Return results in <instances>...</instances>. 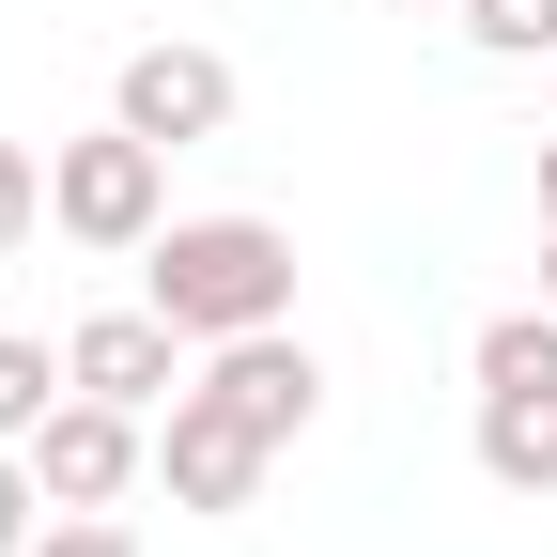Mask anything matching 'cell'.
I'll return each instance as SVG.
<instances>
[{
    "label": "cell",
    "mask_w": 557,
    "mask_h": 557,
    "mask_svg": "<svg viewBox=\"0 0 557 557\" xmlns=\"http://www.w3.org/2000/svg\"><path fill=\"white\" fill-rule=\"evenodd\" d=\"M480 480L496 496H557V387H480Z\"/></svg>",
    "instance_id": "obj_8"
},
{
    "label": "cell",
    "mask_w": 557,
    "mask_h": 557,
    "mask_svg": "<svg viewBox=\"0 0 557 557\" xmlns=\"http://www.w3.org/2000/svg\"><path fill=\"white\" fill-rule=\"evenodd\" d=\"M109 124H139V139H218L233 124V62L218 47H186V32H156V47H124V78H109Z\"/></svg>",
    "instance_id": "obj_5"
},
{
    "label": "cell",
    "mask_w": 557,
    "mask_h": 557,
    "mask_svg": "<svg viewBox=\"0 0 557 557\" xmlns=\"http://www.w3.org/2000/svg\"><path fill=\"white\" fill-rule=\"evenodd\" d=\"M47 233L94 248V263H139V248L171 233V139H139V124L47 139Z\"/></svg>",
    "instance_id": "obj_2"
},
{
    "label": "cell",
    "mask_w": 557,
    "mask_h": 557,
    "mask_svg": "<svg viewBox=\"0 0 557 557\" xmlns=\"http://www.w3.org/2000/svg\"><path fill=\"white\" fill-rule=\"evenodd\" d=\"M465 372L480 387H557V310H496V325L465 341Z\"/></svg>",
    "instance_id": "obj_9"
},
{
    "label": "cell",
    "mask_w": 557,
    "mask_h": 557,
    "mask_svg": "<svg viewBox=\"0 0 557 557\" xmlns=\"http://www.w3.org/2000/svg\"><path fill=\"white\" fill-rule=\"evenodd\" d=\"M465 47L480 62H557V0H465Z\"/></svg>",
    "instance_id": "obj_11"
},
{
    "label": "cell",
    "mask_w": 557,
    "mask_h": 557,
    "mask_svg": "<svg viewBox=\"0 0 557 557\" xmlns=\"http://www.w3.org/2000/svg\"><path fill=\"white\" fill-rule=\"evenodd\" d=\"M263 465H278V434H248V418L201 387V372L156 403V480H171V511H248Z\"/></svg>",
    "instance_id": "obj_4"
},
{
    "label": "cell",
    "mask_w": 557,
    "mask_h": 557,
    "mask_svg": "<svg viewBox=\"0 0 557 557\" xmlns=\"http://www.w3.org/2000/svg\"><path fill=\"white\" fill-rule=\"evenodd\" d=\"M201 387H218L248 434H278V449H295L310 418H325V357H310L295 325H248V341H218V357H201Z\"/></svg>",
    "instance_id": "obj_7"
},
{
    "label": "cell",
    "mask_w": 557,
    "mask_h": 557,
    "mask_svg": "<svg viewBox=\"0 0 557 557\" xmlns=\"http://www.w3.org/2000/svg\"><path fill=\"white\" fill-rule=\"evenodd\" d=\"M47 233V156H32V139H0V263H16Z\"/></svg>",
    "instance_id": "obj_12"
},
{
    "label": "cell",
    "mask_w": 557,
    "mask_h": 557,
    "mask_svg": "<svg viewBox=\"0 0 557 557\" xmlns=\"http://www.w3.org/2000/svg\"><path fill=\"white\" fill-rule=\"evenodd\" d=\"M542 233H557V139H542Z\"/></svg>",
    "instance_id": "obj_15"
},
{
    "label": "cell",
    "mask_w": 557,
    "mask_h": 557,
    "mask_svg": "<svg viewBox=\"0 0 557 557\" xmlns=\"http://www.w3.org/2000/svg\"><path fill=\"white\" fill-rule=\"evenodd\" d=\"M32 480H47V511H124L139 480H156V418H139V403H94V387H62V403H47V434H32Z\"/></svg>",
    "instance_id": "obj_3"
},
{
    "label": "cell",
    "mask_w": 557,
    "mask_h": 557,
    "mask_svg": "<svg viewBox=\"0 0 557 557\" xmlns=\"http://www.w3.org/2000/svg\"><path fill=\"white\" fill-rule=\"evenodd\" d=\"M186 357H201V341H186L156 295H139V310H78V325H62V372H78L94 403H139V418L186 387Z\"/></svg>",
    "instance_id": "obj_6"
},
{
    "label": "cell",
    "mask_w": 557,
    "mask_h": 557,
    "mask_svg": "<svg viewBox=\"0 0 557 557\" xmlns=\"http://www.w3.org/2000/svg\"><path fill=\"white\" fill-rule=\"evenodd\" d=\"M387 16H465V0H387Z\"/></svg>",
    "instance_id": "obj_16"
},
{
    "label": "cell",
    "mask_w": 557,
    "mask_h": 557,
    "mask_svg": "<svg viewBox=\"0 0 557 557\" xmlns=\"http://www.w3.org/2000/svg\"><path fill=\"white\" fill-rule=\"evenodd\" d=\"M139 295L218 357V341H248V325H295V233L278 218H171L156 248H139Z\"/></svg>",
    "instance_id": "obj_1"
},
{
    "label": "cell",
    "mask_w": 557,
    "mask_h": 557,
    "mask_svg": "<svg viewBox=\"0 0 557 557\" xmlns=\"http://www.w3.org/2000/svg\"><path fill=\"white\" fill-rule=\"evenodd\" d=\"M32 557H139V527H124V511H47Z\"/></svg>",
    "instance_id": "obj_13"
},
{
    "label": "cell",
    "mask_w": 557,
    "mask_h": 557,
    "mask_svg": "<svg viewBox=\"0 0 557 557\" xmlns=\"http://www.w3.org/2000/svg\"><path fill=\"white\" fill-rule=\"evenodd\" d=\"M62 387H78V372H62V357H47V341H16V325H0V449H32Z\"/></svg>",
    "instance_id": "obj_10"
},
{
    "label": "cell",
    "mask_w": 557,
    "mask_h": 557,
    "mask_svg": "<svg viewBox=\"0 0 557 557\" xmlns=\"http://www.w3.org/2000/svg\"><path fill=\"white\" fill-rule=\"evenodd\" d=\"M32 527H47V480H32V449H0V557H32Z\"/></svg>",
    "instance_id": "obj_14"
},
{
    "label": "cell",
    "mask_w": 557,
    "mask_h": 557,
    "mask_svg": "<svg viewBox=\"0 0 557 557\" xmlns=\"http://www.w3.org/2000/svg\"><path fill=\"white\" fill-rule=\"evenodd\" d=\"M542 310H557V233H542Z\"/></svg>",
    "instance_id": "obj_17"
}]
</instances>
